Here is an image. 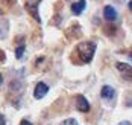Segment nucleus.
<instances>
[{
	"label": "nucleus",
	"mask_w": 132,
	"mask_h": 125,
	"mask_svg": "<svg viewBox=\"0 0 132 125\" xmlns=\"http://www.w3.org/2000/svg\"><path fill=\"white\" fill-rule=\"evenodd\" d=\"M47 92H49V85L44 83H38L35 85V90H34V96L35 99H43V98L47 95Z\"/></svg>",
	"instance_id": "5"
},
{
	"label": "nucleus",
	"mask_w": 132,
	"mask_h": 125,
	"mask_svg": "<svg viewBox=\"0 0 132 125\" xmlns=\"http://www.w3.org/2000/svg\"><path fill=\"white\" fill-rule=\"evenodd\" d=\"M2 83H3V76H2V73H0V85H2Z\"/></svg>",
	"instance_id": "18"
},
{
	"label": "nucleus",
	"mask_w": 132,
	"mask_h": 125,
	"mask_svg": "<svg viewBox=\"0 0 132 125\" xmlns=\"http://www.w3.org/2000/svg\"><path fill=\"white\" fill-rule=\"evenodd\" d=\"M0 125H6V121H5V116L0 114Z\"/></svg>",
	"instance_id": "14"
},
{
	"label": "nucleus",
	"mask_w": 132,
	"mask_h": 125,
	"mask_svg": "<svg viewBox=\"0 0 132 125\" xmlns=\"http://www.w3.org/2000/svg\"><path fill=\"white\" fill-rule=\"evenodd\" d=\"M119 125H132V124L129 122V121H121V122H120Z\"/></svg>",
	"instance_id": "16"
},
{
	"label": "nucleus",
	"mask_w": 132,
	"mask_h": 125,
	"mask_svg": "<svg viewBox=\"0 0 132 125\" xmlns=\"http://www.w3.org/2000/svg\"><path fill=\"white\" fill-rule=\"evenodd\" d=\"M85 0H78L76 3H73V6H71V12L75 15H79V14H82V11L85 9Z\"/></svg>",
	"instance_id": "8"
},
{
	"label": "nucleus",
	"mask_w": 132,
	"mask_h": 125,
	"mask_svg": "<svg viewBox=\"0 0 132 125\" xmlns=\"http://www.w3.org/2000/svg\"><path fill=\"white\" fill-rule=\"evenodd\" d=\"M128 6H129V9H131V11H132V0H131V2H129V5H128Z\"/></svg>",
	"instance_id": "19"
},
{
	"label": "nucleus",
	"mask_w": 132,
	"mask_h": 125,
	"mask_svg": "<svg viewBox=\"0 0 132 125\" xmlns=\"http://www.w3.org/2000/svg\"><path fill=\"white\" fill-rule=\"evenodd\" d=\"M76 52L79 55L82 63H91L94 52H96V43L94 41H82L78 44Z\"/></svg>",
	"instance_id": "1"
},
{
	"label": "nucleus",
	"mask_w": 132,
	"mask_h": 125,
	"mask_svg": "<svg viewBox=\"0 0 132 125\" xmlns=\"http://www.w3.org/2000/svg\"><path fill=\"white\" fill-rule=\"evenodd\" d=\"M125 104H126L128 107H132V92L129 93V95H128V98L125 99Z\"/></svg>",
	"instance_id": "11"
},
{
	"label": "nucleus",
	"mask_w": 132,
	"mask_h": 125,
	"mask_svg": "<svg viewBox=\"0 0 132 125\" xmlns=\"http://www.w3.org/2000/svg\"><path fill=\"white\" fill-rule=\"evenodd\" d=\"M41 0H27L26 2V11L32 15L37 21H41L40 14H38V5H40Z\"/></svg>",
	"instance_id": "2"
},
{
	"label": "nucleus",
	"mask_w": 132,
	"mask_h": 125,
	"mask_svg": "<svg viewBox=\"0 0 132 125\" xmlns=\"http://www.w3.org/2000/svg\"><path fill=\"white\" fill-rule=\"evenodd\" d=\"M76 108L80 113L90 111V102H88V99L85 96H82V95H78V98H76Z\"/></svg>",
	"instance_id": "4"
},
{
	"label": "nucleus",
	"mask_w": 132,
	"mask_h": 125,
	"mask_svg": "<svg viewBox=\"0 0 132 125\" xmlns=\"http://www.w3.org/2000/svg\"><path fill=\"white\" fill-rule=\"evenodd\" d=\"M2 60H5V52L0 50V61H2Z\"/></svg>",
	"instance_id": "17"
},
{
	"label": "nucleus",
	"mask_w": 132,
	"mask_h": 125,
	"mask_svg": "<svg viewBox=\"0 0 132 125\" xmlns=\"http://www.w3.org/2000/svg\"><path fill=\"white\" fill-rule=\"evenodd\" d=\"M61 125H78V122H76L75 119H67V121H64Z\"/></svg>",
	"instance_id": "12"
},
{
	"label": "nucleus",
	"mask_w": 132,
	"mask_h": 125,
	"mask_svg": "<svg viewBox=\"0 0 132 125\" xmlns=\"http://www.w3.org/2000/svg\"><path fill=\"white\" fill-rule=\"evenodd\" d=\"M129 58H131V61H132V52H131V54H129Z\"/></svg>",
	"instance_id": "20"
},
{
	"label": "nucleus",
	"mask_w": 132,
	"mask_h": 125,
	"mask_svg": "<svg viewBox=\"0 0 132 125\" xmlns=\"http://www.w3.org/2000/svg\"><path fill=\"white\" fill-rule=\"evenodd\" d=\"M116 67H117V70L121 73V76H123L126 81H131L132 83V66L125 64V63H117Z\"/></svg>",
	"instance_id": "3"
},
{
	"label": "nucleus",
	"mask_w": 132,
	"mask_h": 125,
	"mask_svg": "<svg viewBox=\"0 0 132 125\" xmlns=\"http://www.w3.org/2000/svg\"><path fill=\"white\" fill-rule=\"evenodd\" d=\"M24 50H26V46H24V43H21V44L15 49V58L21 60V58H23V54H24Z\"/></svg>",
	"instance_id": "9"
},
{
	"label": "nucleus",
	"mask_w": 132,
	"mask_h": 125,
	"mask_svg": "<svg viewBox=\"0 0 132 125\" xmlns=\"http://www.w3.org/2000/svg\"><path fill=\"white\" fill-rule=\"evenodd\" d=\"M20 125H32V124H30V122H29L27 119H23V121L20 122Z\"/></svg>",
	"instance_id": "15"
},
{
	"label": "nucleus",
	"mask_w": 132,
	"mask_h": 125,
	"mask_svg": "<svg viewBox=\"0 0 132 125\" xmlns=\"http://www.w3.org/2000/svg\"><path fill=\"white\" fill-rule=\"evenodd\" d=\"M100 96L103 98V99L111 101V99H114V96H116V90L111 85H103L102 90H100Z\"/></svg>",
	"instance_id": "6"
},
{
	"label": "nucleus",
	"mask_w": 132,
	"mask_h": 125,
	"mask_svg": "<svg viewBox=\"0 0 132 125\" xmlns=\"http://www.w3.org/2000/svg\"><path fill=\"white\" fill-rule=\"evenodd\" d=\"M0 15H2V9H0Z\"/></svg>",
	"instance_id": "21"
},
{
	"label": "nucleus",
	"mask_w": 132,
	"mask_h": 125,
	"mask_svg": "<svg viewBox=\"0 0 132 125\" xmlns=\"http://www.w3.org/2000/svg\"><path fill=\"white\" fill-rule=\"evenodd\" d=\"M3 2H5V3H6L8 6H12V5L15 3V2H17V0H3Z\"/></svg>",
	"instance_id": "13"
},
{
	"label": "nucleus",
	"mask_w": 132,
	"mask_h": 125,
	"mask_svg": "<svg viewBox=\"0 0 132 125\" xmlns=\"http://www.w3.org/2000/svg\"><path fill=\"white\" fill-rule=\"evenodd\" d=\"M103 15H105V18L108 21H114L116 18H117V11H116V8H112V6H105V9H103Z\"/></svg>",
	"instance_id": "7"
},
{
	"label": "nucleus",
	"mask_w": 132,
	"mask_h": 125,
	"mask_svg": "<svg viewBox=\"0 0 132 125\" xmlns=\"http://www.w3.org/2000/svg\"><path fill=\"white\" fill-rule=\"evenodd\" d=\"M14 89H15V90H18V89H21V83H20L18 79H17V81L14 79L12 83H11V90H14Z\"/></svg>",
	"instance_id": "10"
}]
</instances>
